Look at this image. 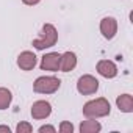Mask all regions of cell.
Returning <instances> with one entry per match:
<instances>
[{"label":"cell","mask_w":133,"mask_h":133,"mask_svg":"<svg viewBox=\"0 0 133 133\" xmlns=\"http://www.w3.org/2000/svg\"><path fill=\"white\" fill-rule=\"evenodd\" d=\"M77 66V56L74 52H66L59 56V69L63 72H71Z\"/></svg>","instance_id":"cell-10"},{"label":"cell","mask_w":133,"mask_h":133,"mask_svg":"<svg viewBox=\"0 0 133 133\" xmlns=\"http://www.w3.org/2000/svg\"><path fill=\"white\" fill-rule=\"evenodd\" d=\"M77 89L83 96H91L99 89V80L92 75H82L77 82Z\"/></svg>","instance_id":"cell-4"},{"label":"cell","mask_w":133,"mask_h":133,"mask_svg":"<svg viewBox=\"0 0 133 133\" xmlns=\"http://www.w3.org/2000/svg\"><path fill=\"white\" fill-rule=\"evenodd\" d=\"M31 130H33V127H31L28 122H21V124H17V127H16V131H17V133H31Z\"/></svg>","instance_id":"cell-14"},{"label":"cell","mask_w":133,"mask_h":133,"mask_svg":"<svg viewBox=\"0 0 133 133\" xmlns=\"http://www.w3.org/2000/svg\"><path fill=\"white\" fill-rule=\"evenodd\" d=\"M17 66L22 69V71H31L35 66H36V55L33 52H22L17 58Z\"/></svg>","instance_id":"cell-9"},{"label":"cell","mask_w":133,"mask_h":133,"mask_svg":"<svg viewBox=\"0 0 133 133\" xmlns=\"http://www.w3.org/2000/svg\"><path fill=\"white\" fill-rule=\"evenodd\" d=\"M111 111L110 102L103 97H99L96 100H89L83 107V114L88 119H97V117H105Z\"/></svg>","instance_id":"cell-1"},{"label":"cell","mask_w":133,"mask_h":133,"mask_svg":"<svg viewBox=\"0 0 133 133\" xmlns=\"http://www.w3.org/2000/svg\"><path fill=\"white\" fill-rule=\"evenodd\" d=\"M22 2L25 3V5H30V6H33V5H38L41 0H22Z\"/></svg>","instance_id":"cell-17"},{"label":"cell","mask_w":133,"mask_h":133,"mask_svg":"<svg viewBox=\"0 0 133 133\" xmlns=\"http://www.w3.org/2000/svg\"><path fill=\"white\" fill-rule=\"evenodd\" d=\"M59 131H61V133H72V131H74V125H72L71 122H61Z\"/></svg>","instance_id":"cell-15"},{"label":"cell","mask_w":133,"mask_h":133,"mask_svg":"<svg viewBox=\"0 0 133 133\" xmlns=\"http://www.w3.org/2000/svg\"><path fill=\"white\" fill-rule=\"evenodd\" d=\"M56 41H58L56 28H55L52 24H45V25L42 27L41 38H38V39L33 41V47L38 49V50H44V49H49V47L55 45Z\"/></svg>","instance_id":"cell-2"},{"label":"cell","mask_w":133,"mask_h":133,"mask_svg":"<svg viewBox=\"0 0 133 133\" xmlns=\"http://www.w3.org/2000/svg\"><path fill=\"white\" fill-rule=\"evenodd\" d=\"M97 72L105 77V78H114L117 75V68L116 64L110 59H102L97 63Z\"/></svg>","instance_id":"cell-8"},{"label":"cell","mask_w":133,"mask_h":133,"mask_svg":"<svg viewBox=\"0 0 133 133\" xmlns=\"http://www.w3.org/2000/svg\"><path fill=\"white\" fill-rule=\"evenodd\" d=\"M50 113H52V107L45 100H38L31 107V116H33V119H45V117L50 116Z\"/></svg>","instance_id":"cell-7"},{"label":"cell","mask_w":133,"mask_h":133,"mask_svg":"<svg viewBox=\"0 0 133 133\" xmlns=\"http://www.w3.org/2000/svg\"><path fill=\"white\" fill-rule=\"evenodd\" d=\"M116 105L122 113H131L133 111V97L130 94H122L116 99Z\"/></svg>","instance_id":"cell-11"},{"label":"cell","mask_w":133,"mask_h":133,"mask_svg":"<svg viewBox=\"0 0 133 133\" xmlns=\"http://www.w3.org/2000/svg\"><path fill=\"white\" fill-rule=\"evenodd\" d=\"M61 82L59 78L56 77H38L35 80V85H33V89L35 92L38 94H53L55 91H58Z\"/></svg>","instance_id":"cell-3"},{"label":"cell","mask_w":133,"mask_h":133,"mask_svg":"<svg viewBox=\"0 0 133 133\" xmlns=\"http://www.w3.org/2000/svg\"><path fill=\"white\" fill-rule=\"evenodd\" d=\"M100 33L105 39H113L117 33V21L114 17H103L100 22Z\"/></svg>","instance_id":"cell-6"},{"label":"cell","mask_w":133,"mask_h":133,"mask_svg":"<svg viewBox=\"0 0 133 133\" xmlns=\"http://www.w3.org/2000/svg\"><path fill=\"white\" fill-rule=\"evenodd\" d=\"M45 131H49V133H55L56 130H55V127H52V125H42V127L39 128V133H45Z\"/></svg>","instance_id":"cell-16"},{"label":"cell","mask_w":133,"mask_h":133,"mask_svg":"<svg viewBox=\"0 0 133 133\" xmlns=\"http://www.w3.org/2000/svg\"><path fill=\"white\" fill-rule=\"evenodd\" d=\"M11 99H13V96H11L10 89L0 88V110H6L11 103Z\"/></svg>","instance_id":"cell-13"},{"label":"cell","mask_w":133,"mask_h":133,"mask_svg":"<svg viewBox=\"0 0 133 133\" xmlns=\"http://www.w3.org/2000/svg\"><path fill=\"white\" fill-rule=\"evenodd\" d=\"M59 53L56 52H50L47 55L42 56L41 61V69L42 71H50V72H56L59 69Z\"/></svg>","instance_id":"cell-5"},{"label":"cell","mask_w":133,"mask_h":133,"mask_svg":"<svg viewBox=\"0 0 133 133\" xmlns=\"http://www.w3.org/2000/svg\"><path fill=\"white\" fill-rule=\"evenodd\" d=\"M102 130V125L97 121H83L80 124V131L82 133H97Z\"/></svg>","instance_id":"cell-12"},{"label":"cell","mask_w":133,"mask_h":133,"mask_svg":"<svg viewBox=\"0 0 133 133\" xmlns=\"http://www.w3.org/2000/svg\"><path fill=\"white\" fill-rule=\"evenodd\" d=\"M0 131H6V133H10L11 130H10V127H6V125H0Z\"/></svg>","instance_id":"cell-18"}]
</instances>
